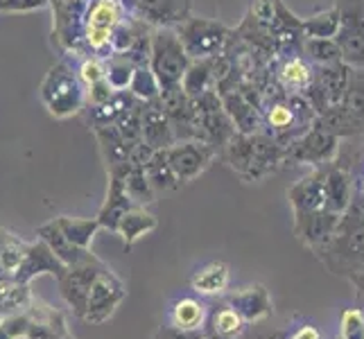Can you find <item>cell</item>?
<instances>
[{
	"label": "cell",
	"mask_w": 364,
	"mask_h": 339,
	"mask_svg": "<svg viewBox=\"0 0 364 339\" xmlns=\"http://www.w3.org/2000/svg\"><path fill=\"white\" fill-rule=\"evenodd\" d=\"M93 134L100 143L105 156V166L107 170H114L118 166L129 163V145L124 143V138L118 134L116 124H102V127H93Z\"/></svg>",
	"instance_id": "4316f807"
},
{
	"label": "cell",
	"mask_w": 364,
	"mask_h": 339,
	"mask_svg": "<svg viewBox=\"0 0 364 339\" xmlns=\"http://www.w3.org/2000/svg\"><path fill=\"white\" fill-rule=\"evenodd\" d=\"M64 271H66V267L57 260V256L50 251V247L36 237L34 242H28V247H25V256L14 274V279L18 283L30 285L36 276H41V274H53L55 279H59Z\"/></svg>",
	"instance_id": "e0dca14e"
},
{
	"label": "cell",
	"mask_w": 364,
	"mask_h": 339,
	"mask_svg": "<svg viewBox=\"0 0 364 339\" xmlns=\"http://www.w3.org/2000/svg\"><path fill=\"white\" fill-rule=\"evenodd\" d=\"M30 285L18 283L14 276H0V315L23 310L30 303Z\"/></svg>",
	"instance_id": "e575fe53"
},
{
	"label": "cell",
	"mask_w": 364,
	"mask_h": 339,
	"mask_svg": "<svg viewBox=\"0 0 364 339\" xmlns=\"http://www.w3.org/2000/svg\"><path fill=\"white\" fill-rule=\"evenodd\" d=\"M59 231L66 235V240H70L75 247L91 249V242L95 233L100 231V224L95 217H70V215H59L55 217Z\"/></svg>",
	"instance_id": "4dcf8cb0"
},
{
	"label": "cell",
	"mask_w": 364,
	"mask_h": 339,
	"mask_svg": "<svg viewBox=\"0 0 364 339\" xmlns=\"http://www.w3.org/2000/svg\"><path fill=\"white\" fill-rule=\"evenodd\" d=\"M25 247H28V242H23L16 233L0 229V269H3L5 276L16 274L25 256Z\"/></svg>",
	"instance_id": "d590c367"
},
{
	"label": "cell",
	"mask_w": 364,
	"mask_h": 339,
	"mask_svg": "<svg viewBox=\"0 0 364 339\" xmlns=\"http://www.w3.org/2000/svg\"><path fill=\"white\" fill-rule=\"evenodd\" d=\"M251 21H256L262 28L272 30V23H274V0H251L249 5V14Z\"/></svg>",
	"instance_id": "b9f144b4"
},
{
	"label": "cell",
	"mask_w": 364,
	"mask_h": 339,
	"mask_svg": "<svg viewBox=\"0 0 364 339\" xmlns=\"http://www.w3.org/2000/svg\"><path fill=\"white\" fill-rule=\"evenodd\" d=\"M224 301L242 317L245 323H256L272 315V296L265 290V285H258V283L242 287V290L229 294Z\"/></svg>",
	"instance_id": "ffe728a7"
},
{
	"label": "cell",
	"mask_w": 364,
	"mask_h": 339,
	"mask_svg": "<svg viewBox=\"0 0 364 339\" xmlns=\"http://www.w3.org/2000/svg\"><path fill=\"white\" fill-rule=\"evenodd\" d=\"M122 183H124V190L132 197V202L136 206H147V204H154L156 202V193L152 190L147 177H145V170L141 166H124L122 170Z\"/></svg>",
	"instance_id": "836d02e7"
},
{
	"label": "cell",
	"mask_w": 364,
	"mask_h": 339,
	"mask_svg": "<svg viewBox=\"0 0 364 339\" xmlns=\"http://www.w3.org/2000/svg\"><path fill=\"white\" fill-rule=\"evenodd\" d=\"M124 0H89L82 18V43L97 57H107L111 30L127 16ZM111 55V53H109Z\"/></svg>",
	"instance_id": "277c9868"
},
{
	"label": "cell",
	"mask_w": 364,
	"mask_h": 339,
	"mask_svg": "<svg viewBox=\"0 0 364 339\" xmlns=\"http://www.w3.org/2000/svg\"><path fill=\"white\" fill-rule=\"evenodd\" d=\"M350 68L353 66H348L346 61H333V64L315 66V75H312V82L304 91V97L315 109L317 116L326 109L342 102L350 80Z\"/></svg>",
	"instance_id": "52a82bcc"
},
{
	"label": "cell",
	"mask_w": 364,
	"mask_h": 339,
	"mask_svg": "<svg viewBox=\"0 0 364 339\" xmlns=\"http://www.w3.org/2000/svg\"><path fill=\"white\" fill-rule=\"evenodd\" d=\"M340 145V138L312 122L304 134L285 143V166L292 163V166H308L312 170L323 168L337 158Z\"/></svg>",
	"instance_id": "5b68a950"
},
{
	"label": "cell",
	"mask_w": 364,
	"mask_h": 339,
	"mask_svg": "<svg viewBox=\"0 0 364 339\" xmlns=\"http://www.w3.org/2000/svg\"><path fill=\"white\" fill-rule=\"evenodd\" d=\"M181 91L188 97H197L213 89V57L208 59H193L191 66L186 68L181 80Z\"/></svg>",
	"instance_id": "1f68e13d"
},
{
	"label": "cell",
	"mask_w": 364,
	"mask_h": 339,
	"mask_svg": "<svg viewBox=\"0 0 364 339\" xmlns=\"http://www.w3.org/2000/svg\"><path fill=\"white\" fill-rule=\"evenodd\" d=\"M134 64L124 55L105 57V80L114 91H127L134 77Z\"/></svg>",
	"instance_id": "8d00e7d4"
},
{
	"label": "cell",
	"mask_w": 364,
	"mask_h": 339,
	"mask_svg": "<svg viewBox=\"0 0 364 339\" xmlns=\"http://www.w3.org/2000/svg\"><path fill=\"white\" fill-rule=\"evenodd\" d=\"M124 166H129V163H124ZM124 166H118L114 170H107V174H109L107 199H105V204L100 206L97 215H95L100 229H107L111 233H116L118 222H120V217L124 215V212L136 206L132 202V197L127 195V190H124V183H122V170H124Z\"/></svg>",
	"instance_id": "9a60e30c"
},
{
	"label": "cell",
	"mask_w": 364,
	"mask_h": 339,
	"mask_svg": "<svg viewBox=\"0 0 364 339\" xmlns=\"http://www.w3.org/2000/svg\"><path fill=\"white\" fill-rule=\"evenodd\" d=\"M340 9H337V5H333L304 18V34L306 39H335L337 32H340Z\"/></svg>",
	"instance_id": "d6a6232c"
},
{
	"label": "cell",
	"mask_w": 364,
	"mask_h": 339,
	"mask_svg": "<svg viewBox=\"0 0 364 339\" xmlns=\"http://www.w3.org/2000/svg\"><path fill=\"white\" fill-rule=\"evenodd\" d=\"M312 75H315V66L304 55H281L272 59V80L285 93L304 95L312 82Z\"/></svg>",
	"instance_id": "2e32d148"
},
{
	"label": "cell",
	"mask_w": 364,
	"mask_h": 339,
	"mask_svg": "<svg viewBox=\"0 0 364 339\" xmlns=\"http://www.w3.org/2000/svg\"><path fill=\"white\" fill-rule=\"evenodd\" d=\"M36 237L43 240L50 251L57 256V260L61 262L64 267H75V265H82L84 260H89L93 256L91 249H82V247H75L70 240H66V235L59 231V226L55 220L43 222L36 226Z\"/></svg>",
	"instance_id": "44dd1931"
},
{
	"label": "cell",
	"mask_w": 364,
	"mask_h": 339,
	"mask_svg": "<svg viewBox=\"0 0 364 339\" xmlns=\"http://www.w3.org/2000/svg\"><path fill=\"white\" fill-rule=\"evenodd\" d=\"M292 217H294V224H292L294 226V235L308 249H312L317 254L319 249H323L335 237L342 215L321 208V210L299 212V215H292Z\"/></svg>",
	"instance_id": "4fadbf2b"
},
{
	"label": "cell",
	"mask_w": 364,
	"mask_h": 339,
	"mask_svg": "<svg viewBox=\"0 0 364 339\" xmlns=\"http://www.w3.org/2000/svg\"><path fill=\"white\" fill-rule=\"evenodd\" d=\"M124 298H127V287H124V283L114 269L105 265L91 283L82 319L93 325L105 323L116 315V310L120 308Z\"/></svg>",
	"instance_id": "8992f818"
},
{
	"label": "cell",
	"mask_w": 364,
	"mask_h": 339,
	"mask_svg": "<svg viewBox=\"0 0 364 339\" xmlns=\"http://www.w3.org/2000/svg\"><path fill=\"white\" fill-rule=\"evenodd\" d=\"M245 321L237 312L227 303L220 301L218 306H208V315L204 321V339H237L245 333Z\"/></svg>",
	"instance_id": "603a6c76"
},
{
	"label": "cell",
	"mask_w": 364,
	"mask_h": 339,
	"mask_svg": "<svg viewBox=\"0 0 364 339\" xmlns=\"http://www.w3.org/2000/svg\"><path fill=\"white\" fill-rule=\"evenodd\" d=\"M287 199H290L292 215L321 210L323 208V168L312 170L304 179H299L290 190H287Z\"/></svg>",
	"instance_id": "7402d4cb"
},
{
	"label": "cell",
	"mask_w": 364,
	"mask_h": 339,
	"mask_svg": "<svg viewBox=\"0 0 364 339\" xmlns=\"http://www.w3.org/2000/svg\"><path fill=\"white\" fill-rule=\"evenodd\" d=\"M231 281V269L227 262L215 260L208 262V265L199 267L193 279H191V287L197 296H222L227 292Z\"/></svg>",
	"instance_id": "d4e9b609"
},
{
	"label": "cell",
	"mask_w": 364,
	"mask_h": 339,
	"mask_svg": "<svg viewBox=\"0 0 364 339\" xmlns=\"http://www.w3.org/2000/svg\"><path fill=\"white\" fill-rule=\"evenodd\" d=\"M208 315V303L202 296H179L170 306V325L181 330H202Z\"/></svg>",
	"instance_id": "cb8c5ba5"
},
{
	"label": "cell",
	"mask_w": 364,
	"mask_h": 339,
	"mask_svg": "<svg viewBox=\"0 0 364 339\" xmlns=\"http://www.w3.org/2000/svg\"><path fill=\"white\" fill-rule=\"evenodd\" d=\"M287 339H323V337L317 325L306 323V325H301L299 330H294L292 335H287Z\"/></svg>",
	"instance_id": "f6af8a7d"
},
{
	"label": "cell",
	"mask_w": 364,
	"mask_h": 339,
	"mask_svg": "<svg viewBox=\"0 0 364 339\" xmlns=\"http://www.w3.org/2000/svg\"><path fill=\"white\" fill-rule=\"evenodd\" d=\"M141 141H145L152 149H168L177 143L174 138L172 122L168 118L166 109L161 107L159 97L143 102L141 111Z\"/></svg>",
	"instance_id": "ac0fdd59"
},
{
	"label": "cell",
	"mask_w": 364,
	"mask_h": 339,
	"mask_svg": "<svg viewBox=\"0 0 364 339\" xmlns=\"http://www.w3.org/2000/svg\"><path fill=\"white\" fill-rule=\"evenodd\" d=\"M77 70L80 80L84 86H91L100 80H105V57H97V55H86L80 59V64L75 66Z\"/></svg>",
	"instance_id": "60d3db41"
},
{
	"label": "cell",
	"mask_w": 364,
	"mask_h": 339,
	"mask_svg": "<svg viewBox=\"0 0 364 339\" xmlns=\"http://www.w3.org/2000/svg\"><path fill=\"white\" fill-rule=\"evenodd\" d=\"M340 107L344 109L348 120L355 124L360 136H364V66L350 68V80Z\"/></svg>",
	"instance_id": "83f0119b"
},
{
	"label": "cell",
	"mask_w": 364,
	"mask_h": 339,
	"mask_svg": "<svg viewBox=\"0 0 364 339\" xmlns=\"http://www.w3.org/2000/svg\"><path fill=\"white\" fill-rule=\"evenodd\" d=\"M340 9V32L335 41L342 50V61L348 66H364V0H335Z\"/></svg>",
	"instance_id": "ba28073f"
},
{
	"label": "cell",
	"mask_w": 364,
	"mask_h": 339,
	"mask_svg": "<svg viewBox=\"0 0 364 339\" xmlns=\"http://www.w3.org/2000/svg\"><path fill=\"white\" fill-rule=\"evenodd\" d=\"M25 315H28L25 339H64L68 335L64 312L41 298L32 296L30 303L25 306Z\"/></svg>",
	"instance_id": "5bb4252c"
},
{
	"label": "cell",
	"mask_w": 364,
	"mask_h": 339,
	"mask_svg": "<svg viewBox=\"0 0 364 339\" xmlns=\"http://www.w3.org/2000/svg\"><path fill=\"white\" fill-rule=\"evenodd\" d=\"M39 97L50 116L70 118L77 116L86 107V86L82 84L75 64L64 57L46 72L41 82Z\"/></svg>",
	"instance_id": "6da1fadb"
},
{
	"label": "cell",
	"mask_w": 364,
	"mask_h": 339,
	"mask_svg": "<svg viewBox=\"0 0 364 339\" xmlns=\"http://www.w3.org/2000/svg\"><path fill=\"white\" fill-rule=\"evenodd\" d=\"M138 97H134L129 91H116L107 102L97 104V107H84L89 111V124L93 127H102V124H116V120L127 111Z\"/></svg>",
	"instance_id": "f546056e"
},
{
	"label": "cell",
	"mask_w": 364,
	"mask_h": 339,
	"mask_svg": "<svg viewBox=\"0 0 364 339\" xmlns=\"http://www.w3.org/2000/svg\"><path fill=\"white\" fill-rule=\"evenodd\" d=\"M143 170H145V177H147L149 185H152V190L156 195L172 193V190H177V188L181 185L179 179H177V174H174L172 168H170L166 149H156V152L152 154V158H149L143 166Z\"/></svg>",
	"instance_id": "f1b7e54d"
},
{
	"label": "cell",
	"mask_w": 364,
	"mask_h": 339,
	"mask_svg": "<svg viewBox=\"0 0 364 339\" xmlns=\"http://www.w3.org/2000/svg\"><path fill=\"white\" fill-rule=\"evenodd\" d=\"M64 339H75V337H73V335H70V333H68V335H66V337H64Z\"/></svg>",
	"instance_id": "c3c4849f"
},
{
	"label": "cell",
	"mask_w": 364,
	"mask_h": 339,
	"mask_svg": "<svg viewBox=\"0 0 364 339\" xmlns=\"http://www.w3.org/2000/svg\"><path fill=\"white\" fill-rule=\"evenodd\" d=\"M168 163L172 172L177 174L179 183H191L195 181L199 174H204L210 163L220 156L215 147H210L208 143L202 141H177L166 149Z\"/></svg>",
	"instance_id": "9c48e42d"
},
{
	"label": "cell",
	"mask_w": 364,
	"mask_h": 339,
	"mask_svg": "<svg viewBox=\"0 0 364 339\" xmlns=\"http://www.w3.org/2000/svg\"><path fill=\"white\" fill-rule=\"evenodd\" d=\"M116 91L111 89V86L107 84V80H100L91 86H86V107H97L107 102V99L114 95Z\"/></svg>",
	"instance_id": "7bdbcfd3"
},
{
	"label": "cell",
	"mask_w": 364,
	"mask_h": 339,
	"mask_svg": "<svg viewBox=\"0 0 364 339\" xmlns=\"http://www.w3.org/2000/svg\"><path fill=\"white\" fill-rule=\"evenodd\" d=\"M127 91L141 99V102H149V99H156L161 95V86L154 77V72L149 70V66H136Z\"/></svg>",
	"instance_id": "f35d334b"
},
{
	"label": "cell",
	"mask_w": 364,
	"mask_h": 339,
	"mask_svg": "<svg viewBox=\"0 0 364 339\" xmlns=\"http://www.w3.org/2000/svg\"><path fill=\"white\" fill-rule=\"evenodd\" d=\"M312 66L333 64V61H342V50L335 39H306L304 50H301Z\"/></svg>",
	"instance_id": "74e56055"
},
{
	"label": "cell",
	"mask_w": 364,
	"mask_h": 339,
	"mask_svg": "<svg viewBox=\"0 0 364 339\" xmlns=\"http://www.w3.org/2000/svg\"><path fill=\"white\" fill-rule=\"evenodd\" d=\"M154 339H204L202 330H181L174 328V325H161V328L154 333Z\"/></svg>",
	"instance_id": "ee69618b"
},
{
	"label": "cell",
	"mask_w": 364,
	"mask_h": 339,
	"mask_svg": "<svg viewBox=\"0 0 364 339\" xmlns=\"http://www.w3.org/2000/svg\"><path fill=\"white\" fill-rule=\"evenodd\" d=\"M0 276H5V274H3V269H0Z\"/></svg>",
	"instance_id": "681fc988"
},
{
	"label": "cell",
	"mask_w": 364,
	"mask_h": 339,
	"mask_svg": "<svg viewBox=\"0 0 364 339\" xmlns=\"http://www.w3.org/2000/svg\"><path fill=\"white\" fill-rule=\"evenodd\" d=\"M191 57L186 55L181 39L174 28H154L152 41H149V70L161 86V91H168L179 86L186 68L191 66Z\"/></svg>",
	"instance_id": "7a4b0ae2"
},
{
	"label": "cell",
	"mask_w": 364,
	"mask_h": 339,
	"mask_svg": "<svg viewBox=\"0 0 364 339\" xmlns=\"http://www.w3.org/2000/svg\"><path fill=\"white\" fill-rule=\"evenodd\" d=\"M350 202H353V181L348 170L340 161L323 166V208L342 215Z\"/></svg>",
	"instance_id": "d6986e66"
},
{
	"label": "cell",
	"mask_w": 364,
	"mask_h": 339,
	"mask_svg": "<svg viewBox=\"0 0 364 339\" xmlns=\"http://www.w3.org/2000/svg\"><path fill=\"white\" fill-rule=\"evenodd\" d=\"M124 5L149 28H174L191 16V0H124Z\"/></svg>",
	"instance_id": "8fae6325"
},
{
	"label": "cell",
	"mask_w": 364,
	"mask_h": 339,
	"mask_svg": "<svg viewBox=\"0 0 364 339\" xmlns=\"http://www.w3.org/2000/svg\"><path fill=\"white\" fill-rule=\"evenodd\" d=\"M107 265L105 260H100L95 254L84 260L82 265H75V267H66V271L59 276L57 283H59V294L61 298L66 301V306L82 319L84 315V308H86V296H89L91 290V283L97 276V271Z\"/></svg>",
	"instance_id": "30bf717a"
},
{
	"label": "cell",
	"mask_w": 364,
	"mask_h": 339,
	"mask_svg": "<svg viewBox=\"0 0 364 339\" xmlns=\"http://www.w3.org/2000/svg\"><path fill=\"white\" fill-rule=\"evenodd\" d=\"M337 339H364V310L348 308L340 319V337Z\"/></svg>",
	"instance_id": "ab89813d"
},
{
	"label": "cell",
	"mask_w": 364,
	"mask_h": 339,
	"mask_svg": "<svg viewBox=\"0 0 364 339\" xmlns=\"http://www.w3.org/2000/svg\"><path fill=\"white\" fill-rule=\"evenodd\" d=\"M346 279L358 287L360 294H364V274H350V276H346Z\"/></svg>",
	"instance_id": "bcb514c9"
},
{
	"label": "cell",
	"mask_w": 364,
	"mask_h": 339,
	"mask_svg": "<svg viewBox=\"0 0 364 339\" xmlns=\"http://www.w3.org/2000/svg\"><path fill=\"white\" fill-rule=\"evenodd\" d=\"M156 226H159V220L154 212H149L145 206H134L120 217L116 233L122 237V244L129 249L141 240L143 235L152 233Z\"/></svg>",
	"instance_id": "484cf974"
},
{
	"label": "cell",
	"mask_w": 364,
	"mask_h": 339,
	"mask_svg": "<svg viewBox=\"0 0 364 339\" xmlns=\"http://www.w3.org/2000/svg\"><path fill=\"white\" fill-rule=\"evenodd\" d=\"M285 166V145L267 131L251 134V158L245 181H262Z\"/></svg>",
	"instance_id": "7c38bea8"
},
{
	"label": "cell",
	"mask_w": 364,
	"mask_h": 339,
	"mask_svg": "<svg viewBox=\"0 0 364 339\" xmlns=\"http://www.w3.org/2000/svg\"><path fill=\"white\" fill-rule=\"evenodd\" d=\"M0 339H14V337L9 335V330H7V325H5L3 317H0Z\"/></svg>",
	"instance_id": "7dc6e473"
},
{
	"label": "cell",
	"mask_w": 364,
	"mask_h": 339,
	"mask_svg": "<svg viewBox=\"0 0 364 339\" xmlns=\"http://www.w3.org/2000/svg\"><path fill=\"white\" fill-rule=\"evenodd\" d=\"M174 32H177L186 55L191 59H208L222 55L233 34L229 25L206 16H188L179 25H174Z\"/></svg>",
	"instance_id": "3957f363"
}]
</instances>
